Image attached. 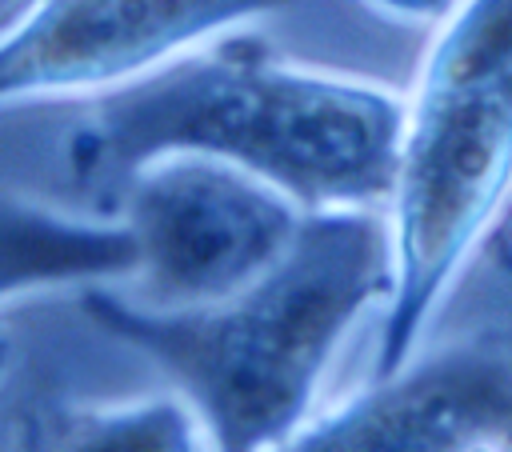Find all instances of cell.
Returning a JSON list of instances; mask_svg holds the SVG:
<instances>
[{
  "instance_id": "cell-1",
  "label": "cell",
  "mask_w": 512,
  "mask_h": 452,
  "mask_svg": "<svg viewBox=\"0 0 512 452\" xmlns=\"http://www.w3.org/2000/svg\"><path fill=\"white\" fill-rule=\"evenodd\" d=\"M404 96L372 80L280 60L224 32L92 100L68 140L80 184L116 188L160 156H208L252 172L304 212L384 208Z\"/></svg>"
},
{
  "instance_id": "cell-2",
  "label": "cell",
  "mask_w": 512,
  "mask_h": 452,
  "mask_svg": "<svg viewBox=\"0 0 512 452\" xmlns=\"http://www.w3.org/2000/svg\"><path fill=\"white\" fill-rule=\"evenodd\" d=\"M392 276L384 208L304 212L292 244L212 304L156 308L112 284L80 288L84 316L148 356L200 416L216 452H280L352 332Z\"/></svg>"
},
{
  "instance_id": "cell-3",
  "label": "cell",
  "mask_w": 512,
  "mask_h": 452,
  "mask_svg": "<svg viewBox=\"0 0 512 452\" xmlns=\"http://www.w3.org/2000/svg\"><path fill=\"white\" fill-rule=\"evenodd\" d=\"M512 192V0H452L404 100L384 200L392 276L372 376L420 352Z\"/></svg>"
},
{
  "instance_id": "cell-4",
  "label": "cell",
  "mask_w": 512,
  "mask_h": 452,
  "mask_svg": "<svg viewBox=\"0 0 512 452\" xmlns=\"http://www.w3.org/2000/svg\"><path fill=\"white\" fill-rule=\"evenodd\" d=\"M116 216L140 248L144 304H212L256 280L300 232L304 208L244 168L160 156L116 188Z\"/></svg>"
},
{
  "instance_id": "cell-5",
  "label": "cell",
  "mask_w": 512,
  "mask_h": 452,
  "mask_svg": "<svg viewBox=\"0 0 512 452\" xmlns=\"http://www.w3.org/2000/svg\"><path fill=\"white\" fill-rule=\"evenodd\" d=\"M292 0H28L0 28V108L104 96Z\"/></svg>"
},
{
  "instance_id": "cell-6",
  "label": "cell",
  "mask_w": 512,
  "mask_h": 452,
  "mask_svg": "<svg viewBox=\"0 0 512 452\" xmlns=\"http://www.w3.org/2000/svg\"><path fill=\"white\" fill-rule=\"evenodd\" d=\"M512 444V332H472L416 352L388 376L312 416L280 452H468Z\"/></svg>"
},
{
  "instance_id": "cell-7",
  "label": "cell",
  "mask_w": 512,
  "mask_h": 452,
  "mask_svg": "<svg viewBox=\"0 0 512 452\" xmlns=\"http://www.w3.org/2000/svg\"><path fill=\"white\" fill-rule=\"evenodd\" d=\"M140 248L132 228L112 216H76L16 192H0V304L132 280Z\"/></svg>"
},
{
  "instance_id": "cell-8",
  "label": "cell",
  "mask_w": 512,
  "mask_h": 452,
  "mask_svg": "<svg viewBox=\"0 0 512 452\" xmlns=\"http://www.w3.org/2000/svg\"><path fill=\"white\" fill-rule=\"evenodd\" d=\"M204 444L200 416L172 392L52 412L32 440V452H204Z\"/></svg>"
},
{
  "instance_id": "cell-9",
  "label": "cell",
  "mask_w": 512,
  "mask_h": 452,
  "mask_svg": "<svg viewBox=\"0 0 512 452\" xmlns=\"http://www.w3.org/2000/svg\"><path fill=\"white\" fill-rule=\"evenodd\" d=\"M468 452H512V444H508V440H484V444H476V448H468Z\"/></svg>"
}]
</instances>
